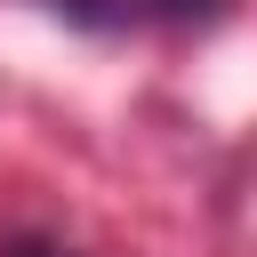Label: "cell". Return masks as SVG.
<instances>
[{
  "label": "cell",
  "mask_w": 257,
  "mask_h": 257,
  "mask_svg": "<svg viewBox=\"0 0 257 257\" xmlns=\"http://www.w3.org/2000/svg\"><path fill=\"white\" fill-rule=\"evenodd\" d=\"M16 257H64V249H48V241H24V249H16Z\"/></svg>",
  "instance_id": "1"
}]
</instances>
